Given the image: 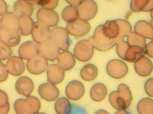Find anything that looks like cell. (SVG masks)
<instances>
[{
  "mask_svg": "<svg viewBox=\"0 0 153 114\" xmlns=\"http://www.w3.org/2000/svg\"><path fill=\"white\" fill-rule=\"evenodd\" d=\"M58 65L65 71L72 69L76 64L75 57L71 52L65 50L59 53L57 57Z\"/></svg>",
  "mask_w": 153,
  "mask_h": 114,
  "instance_id": "23",
  "label": "cell"
},
{
  "mask_svg": "<svg viewBox=\"0 0 153 114\" xmlns=\"http://www.w3.org/2000/svg\"><path fill=\"white\" fill-rule=\"evenodd\" d=\"M6 67L9 73L14 76H19L25 69V65L23 59L18 56H12L8 59Z\"/></svg>",
  "mask_w": 153,
  "mask_h": 114,
  "instance_id": "17",
  "label": "cell"
},
{
  "mask_svg": "<svg viewBox=\"0 0 153 114\" xmlns=\"http://www.w3.org/2000/svg\"><path fill=\"white\" fill-rule=\"evenodd\" d=\"M32 3H35L40 6L43 8L53 10L57 6L58 4V0H39L35 1H31Z\"/></svg>",
  "mask_w": 153,
  "mask_h": 114,
  "instance_id": "37",
  "label": "cell"
},
{
  "mask_svg": "<svg viewBox=\"0 0 153 114\" xmlns=\"http://www.w3.org/2000/svg\"><path fill=\"white\" fill-rule=\"evenodd\" d=\"M8 10V6L5 1L0 0V16H3L6 13Z\"/></svg>",
  "mask_w": 153,
  "mask_h": 114,
  "instance_id": "42",
  "label": "cell"
},
{
  "mask_svg": "<svg viewBox=\"0 0 153 114\" xmlns=\"http://www.w3.org/2000/svg\"><path fill=\"white\" fill-rule=\"evenodd\" d=\"M59 53V49L57 46L51 39L38 45V54L45 58L47 60L54 61L57 59Z\"/></svg>",
  "mask_w": 153,
  "mask_h": 114,
  "instance_id": "12",
  "label": "cell"
},
{
  "mask_svg": "<svg viewBox=\"0 0 153 114\" xmlns=\"http://www.w3.org/2000/svg\"><path fill=\"white\" fill-rule=\"evenodd\" d=\"M13 10L18 17L21 16H31L33 14V4L31 1L18 0L14 3Z\"/></svg>",
  "mask_w": 153,
  "mask_h": 114,
  "instance_id": "22",
  "label": "cell"
},
{
  "mask_svg": "<svg viewBox=\"0 0 153 114\" xmlns=\"http://www.w3.org/2000/svg\"><path fill=\"white\" fill-rule=\"evenodd\" d=\"M48 65L47 60L39 54L28 60L27 62L28 71L35 75L44 73L47 70Z\"/></svg>",
  "mask_w": 153,
  "mask_h": 114,
  "instance_id": "9",
  "label": "cell"
},
{
  "mask_svg": "<svg viewBox=\"0 0 153 114\" xmlns=\"http://www.w3.org/2000/svg\"><path fill=\"white\" fill-rule=\"evenodd\" d=\"M136 73L141 76H147L153 71V63L148 58L143 57L134 63Z\"/></svg>",
  "mask_w": 153,
  "mask_h": 114,
  "instance_id": "20",
  "label": "cell"
},
{
  "mask_svg": "<svg viewBox=\"0 0 153 114\" xmlns=\"http://www.w3.org/2000/svg\"><path fill=\"white\" fill-rule=\"evenodd\" d=\"M85 93V88L81 81L74 80L70 81L65 88V94L68 98L78 100L81 98Z\"/></svg>",
  "mask_w": 153,
  "mask_h": 114,
  "instance_id": "15",
  "label": "cell"
},
{
  "mask_svg": "<svg viewBox=\"0 0 153 114\" xmlns=\"http://www.w3.org/2000/svg\"><path fill=\"white\" fill-rule=\"evenodd\" d=\"M102 32L107 38L118 42L132 32V27L125 19L108 21L102 25Z\"/></svg>",
  "mask_w": 153,
  "mask_h": 114,
  "instance_id": "1",
  "label": "cell"
},
{
  "mask_svg": "<svg viewBox=\"0 0 153 114\" xmlns=\"http://www.w3.org/2000/svg\"><path fill=\"white\" fill-rule=\"evenodd\" d=\"M139 114H153V100L150 98H144L139 101L137 106Z\"/></svg>",
  "mask_w": 153,
  "mask_h": 114,
  "instance_id": "32",
  "label": "cell"
},
{
  "mask_svg": "<svg viewBox=\"0 0 153 114\" xmlns=\"http://www.w3.org/2000/svg\"><path fill=\"white\" fill-rule=\"evenodd\" d=\"M0 40L9 47H15L21 41V34L19 30L1 27Z\"/></svg>",
  "mask_w": 153,
  "mask_h": 114,
  "instance_id": "14",
  "label": "cell"
},
{
  "mask_svg": "<svg viewBox=\"0 0 153 114\" xmlns=\"http://www.w3.org/2000/svg\"><path fill=\"white\" fill-rule=\"evenodd\" d=\"M127 43L130 47L136 46L144 49L146 45V39L135 32H131L127 36Z\"/></svg>",
  "mask_w": 153,
  "mask_h": 114,
  "instance_id": "33",
  "label": "cell"
},
{
  "mask_svg": "<svg viewBox=\"0 0 153 114\" xmlns=\"http://www.w3.org/2000/svg\"><path fill=\"white\" fill-rule=\"evenodd\" d=\"M148 0H132L130 3L131 9L135 12L143 11Z\"/></svg>",
  "mask_w": 153,
  "mask_h": 114,
  "instance_id": "38",
  "label": "cell"
},
{
  "mask_svg": "<svg viewBox=\"0 0 153 114\" xmlns=\"http://www.w3.org/2000/svg\"><path fill=\"white\" fill-rule=\"evenodd\" d=\"M47 73L48 81L53 85L59 84L64 80L65 71L58 64L48 65Z\"/></svg>",
  "mask_w": 153,
  "mask_h": 114,
  "instance_id": "18",
  "label": "cell"
},
{
  "mask_svg": "<svg viewBox=\"0 0 153 114\" xmlns=\"http://www.w3.org/2000/svg\"><path fill=\"white\" fill-rule=\"evenodd\" d=\"M132 96L128 86L124 84L118 85L117 91L112 92L109 96L110 104L117 110H125L130 106Z\"/></svg>",
  "mask_w": 153,
  "mask_h": 114,
  "instance_id": "2",
  "label": "cell"
},
{
  "mask_svg": "<svg viewBox=\"0 0 153 114\" xmlns=\"http://www.w3.org/2000/svg\"><path fill=\"white\" fill-rule=\"evenodd\" d=\"M98 69L96 66L92 64H87L84 66L80 70V76L85 81H92L97 76Z\"/></svg>",
  "mask_w": 153,
  "mask_h": 114,
  "instance_id": "28",
  "label": "cell"
},
{
  "mask_svg": "<svg viewBox=\"0 0 153 114\" xmlns=\"http://www.w3.org/2000/svg\"><path fill=\"white\" fill-rule=\"evenodd\" d=\"M94 53V47L90 41L86 39L80 40L75 45L74 50V57L81 62L90 60Z\"/></svg>",
  "mask_w": 153,
  "mask_h": 114,
  "instance_id": "5",
  "label": "cell"
},
{
  "mask_svg": "<svg viewBox=\"0 0 153 114\" xmlns=\"http://www.w3.org/2000/svg\"><path fill=\"white\" fill-rule=\"evenodd\" d=\"M0 29H1V24H0Z\"/></svg>",
  "mask_w": 153,
  "mask_h": 114,
  "instance_id": "48",
  "label": "cell"
},
{
  "mask_svg": "<svg viewBox=\"0 0 153 114\" xmlns=\"http://www.w3.org/2000/svg\"><path fill=\"white\" fill-rule=\"evenodd\" d=\"M144 49L136 46L129 47L125 54V60L129 62L135 63L142 57H144Z\"/></svg>",
  "mask_w": 153,
  "mask_h": 114,
  "instance_id": "29",
  "label": "cell"
},
{
  "mask_svg": "<svg viewBox=\"0 0 153 114\" xmlns=\"http://www.w3.org/2000/svg\"><path fill=\"white\" fill-rule=\"evenodd\" d=\"M114 114H130L126 110H118L117 112L114 113Z\"/></svg>",
  "mask_w": 153,
  "mask_h": 114,
  "instance_id": "46",
  "label": "cell"
},
{
  "mask_svg": "<svg viewBox=\"0 0 153 114\" xmlns=\"http://www.w3.org/2000/svg\"><path fill=\"white\" fill-rule=\"evenodd\" d=\"M134 32L140 35L145 39L153 40V25L146 21H138L134 26Z\"/></svg>",
  "mask_w": 153,
  "mask_h": 114,
  "instance_id": "24",
  "label": "cell"
},
{
  "mask_svg": "<svg viewBox=\"0 0 153 114\" xmlns=\"http://www.w3.org/2000/svg\"><path fill=\"white\" fill-rule=\"evenodd\" d=\"M8 73L5 65L0 61V82L4 81L7 79Z\"/></svg>",
  "mask_w": 153,
  "mask_h": 114,
  "instance_id": "40",
  "label": "cell"
},
{
  "mask_svg": "<svg viewBox=\"0 0 153 114\" xmlns=\"http://www.w3.org/2000/svg\"><path fill=\"white\" fill-rule=\"evenodd\" d=\"M55 110L58 114H70L72 110L70 100L65 97L58 99L55 104Z\"/></svg>",
  "mask_w": 153,
  "mask_h": 114,
  "instance_id": "30",
  "label": "cell"
},
{
  "mask_svg": "<svg viewBox=\"0 0 153 114\" xmlns=\"http://www.w3.org/2000/svg\"><path fill=\"white\" fill-rule=\"evenodd\" d=\"M19 57L29 60L38 54V45L32 41H27L21 44L19 49Z\"/></svg>",
  "mask_w": 153,
  "mask_h": 114,
  "instance_id": "19",
  "label": "cell"
},
{
  "mask_svg": "<svg viewBox=\"0 0 153 114\" xmlns=\"http://www.w3.org/2000/svg\"><path fill=\"white\" fill-rule=\"evenodd\" d=\"M153 41L150 42L149 43L146 44L144 47V53L147 55L149 57H153Z\"/></svg>",
  "mask_w": 153,
  "mask_h": 114,
  "instance_id": "41",
  "label": "cell"
},
{
  "mask_svg": "<svg viewBox=\"0 0 153 114\" xmlns=\"http://www.w3.org/2000/svg\"><path fill=\"white\" fill-rule=\"evenodd\" d=\"M50 39L57 46L59 50L65 51L70 47L69 35L65 28L57 27L52 30Z\"/></svg>",
  "mask_w": 153,
  "mask_h": 114,
  "instance_id": "6",
  "label": "cell"
},
{
  "mask_svg": "<svg viewBox=\"0 0 153 114\" xmlns=\"http://www.w3.org/2000/svg\"><path fill=\"white\" fill-rule=\"evenodd\" d=\"M36 114H46L45 113H37Z\"/></svg>",
  "mask_w": 153,
  "mask_h": 114,
  "instance_id": "47",
  "label": "cell"
},
{
  "mask_svg": "<svg viewBox=\"0 0 153 114\" xmlns=\"http://www.w3.org/2000/svg\"><path fill=\"white\" fill-rule=\"evenodd\" d=\"M106 71L112 78L120 79L127 75L128 67L123 61L118 59H113L109 61L107 64Z\"/></svg>",
  "mask_w": 153,
  "mask_h": 114,
  "instance_id": "7",
  "label": "cell"
},
{
  "mask_svg": "<svg viewBox=\"0 0 153 114\" xmlns=\"http://www.w3.org/2000/svg\"><path fill=\"white\" fill-rule=\"evenodd\" d=\"M107 94V89L102 83H96L93 85L90 90V96L92 100L100 102L104 100Z\"/></svg>",
  "mask_w": 153,
  "mask_h": 114,
  "instance_id": "26",
  "label": "cell"
},
{
  "mask_svg": "<svg viewBox=\"0 0 153 114\" xmlns=\"http://www.w3.org/2000/svg\"><path fill=\"white\" fill-rule=\"evenodd\" d=\"M61 15L63 20L68 23H73L79 19L78 9L71 6H68L63 9Z\"/></svg>",
  "mask_w": 153,
  "mask_h": 114,
  "instance_id": "31",
  "label": "cell"
},
{
  "mask_svg": "<svg viewBox=\"0 0 153 114\" xmlns=\"http://www.w3.org/2000/svg\"><path fill=\"white\" fill-rule=\"evenodd\" d=\"M66 1L68 3L70 4V6L76 7V8L78 7L79 4L82 2L81 0H68Z\"/></svg>",
  "mask_w": 153,
  "mask_h": 114,
  "instance_id": "44",
  "label": "cell"
},
{
  "mask_svg": "<svg viewBox=\"0 0 153 114\" xmlns=\"http://www.w3.org/2000/svg\"><path fill=\"white\" fill-rule=\"evenodd\" d=\"M38 93L40 97L48 101H53L59 96V89L51 83H43L39 86Z\"/></svg>",
  "mask_w": 153,
  "mask_h": 114,
  "instance_id": "16",
  "label": "cell"
},
{
  "mask_svg": "<svg viewBox=\"0 0 153 114\" xmlns=\"http://www.w3.org/2000/svg\"><path fill=\"white\" fill-rule=\"evenodd\" d=\"M91 24L87 21L78 19L73 23H68L66 30L68 34L76 37L83 36L91 30Z\"/></svg>",
  "mask_w": 153,
  "mask_h": 114,
  "instance_id": "10",
  "label": "cell"
},
{
  "mask_svg": "<svg viewBox=\"0 0 153 114\" xmlns=\"http://www.w3.org/2000/svg\"><path fill=\"white\" fill-rule=\"evenodd\" d=\"M16 89L21 95L27 97L33 92L34 83L32 80L27 76H22L16 81Z\"/></svg>",
  "mask_w": 153,
  "mask_h": 114,
  "instance_id": "21",
  "label": "cell"
},
{
  "mask_svg": "<svg viewBox=\"0 0 153 114\" xmlns=\"http://www.w3.org/2000/svg\"><path fill=\"white\" fill-rule=\"evenodd\" d=\"M1 28L16 30L19 31V17L14 13L7 12L0 19Z\"/></svg>",
  "mask_w": 153,
  "mask_h": 114,
  "instance_id": "25",
  "label": "cell"
},
{
  "mask_svg": "<svg viewBox=\"0 0 153 114\" xmlns=\"http://www.w3.org/2000/svg\"><path fill=\"white\" fill-rule=\"evenodd\" d=\"M9 110L8 95L5 92L0 90V114H7Z\"/></svg>",
  "mask_w": 153,
  "mask_h": 114,
  "instance_id": "34",
  "label": "cell"
},
{
  "mask_svg": "<svg viewBox=\"0 0 153 114\" xmlns=\"http://www.w3.org/2000/svg\"><path fill=\"white\" fill-rule=\"evenodd\" d=\"M12 50L11 47L0 40V61L5 60L11 57Z\"/></svg>",
  "mask_w": 153,
  "mask_h": 114,
  "instance_id": "35",
  "label": "cell"
},
{
  "mask_svg": "<svg viewBox=\"0 0 153 114\" xmlns=\"http://www.w3.org/2000/svg\"><path fill=\"white\" fill-rule=\"evenodd\" d=\"M40 107L39 100L30 95L26 99H19L14 104V110L17 114H36Z\"/></svg>",
  "mask_w": 153,
  "mask_h": 114,
  "instance_id": "3",
  "label": "cell"
},
{
  "mask_svg": "<svg viewBox=\"0 0 153 114\" xmlns=\"http://www.w3.org/2000/svg\"><path fill=\"white\" fill-rule=\"evenodd\" d=\"M38 21L46 24L49 27H54L59 23V17L57 13L54 10L40 8L36 13Z\"/></svg>",
  "mask_w": 153,
  "mask_h": 114,
  "instance_id": "11",
  "label": "cell"
},
{
  "mask_svg": "<svg viewBox=\"0 0 153 114\" xmlns=\"http://www.w3.org/2000/svg\"><path fill=\"white\" fill-rule=\"evenodd\" d=\"M94 114H109V113L104 110H100L97 111Z\"/></svg>",
  "mask_w": 153,
  "mask_h": 114,
  "instance_id": "45",
  "label": "cell"
},
{
  "mask_svg": "<svg viewBox=\"0 0 153 114\" xmlns=\"http://www.w3.org/2000/svg\"><path fill=\"white\" fill-rule=\"evenodd\" d=\"M77 9L79 19L87 21L94 18L97 12V4L92 0L82 1Z\"/></svg>",
  "mask_w": 153,
  "mask_h": 114,
  "instance_id": "8",
  "label": "cell"
},
{
  "mask_svg": "<svg viewBox=\"0 0 153 114\" xmlns=\"http://www.w3.org/2000/svg\"><path fill=\"white\" fill-rule=\"evenodd\" d=\"M34 21L31 16H21L19 17V33L23 36L31 34L34 26Z\"/></svg>",
  "mask_w": 153,
  "mask_h": 114,
  "instance_id": "27",
  "label": "cell"
},
{
  "mask_svg": "<svg viewBox=\"0 0 153 114\" xmlns=\"http://www.w3.org/2000/svg\"><path fill=\"white\" fill-rule=\"evenodd\" d=\"M116 45L117 54L121 59L125 60L126 53L130 47L129 44H128L127 41L124 40H122L118 41Z\"/></svg>",
  "mask_w": 153,
  "mask_h": 114,
  "instance_id": "36",
  "label": "cell"
},
{
  "mask_svg": "<svg viewBox=\"0 0 153 114\" xmlns=\"http://www.w3.org/2000/svg\"><path fill=\"white\" fill-rule=\"evenodd\" d=\"M153 0H148V3L145 6L143 11L144 12H149L153 10Z\"/></svg>",
  "mask_w": 153,
  "mask_h": 114,
  "instance_id": "43",
  "label": "cell"
},
{
  "mask_svg": "<svg viewBox=\"0 0 153 114\" xmlns=\"http://www.w3.org/2000/svg\"><path fill=\"white\" fill-rule=\"evenodd\" d=\"M153 78H151L146 81L144 84V90L150 97L153 96Z\"/></svg>",
  "mask_w": 153,
  "mask_h": 114,
  "instance_id": "39",
  "label": "cell"
},
{
  "mask_svg": "<svg viewBox=\"0 0 153 114\" xmlns=\"http://www.w3.org/2000/svg\"><path fill=\"white\" fill-rule=\"evenodd\" d=\"M50 33L49 27L37 21L34 24L31 35L34 41L39 44L50 39Z\"/></svg>",
  "mask_w": 153,
  "mask_h": 114,
  "instance_id": "13",
  "label": "cell"
},
{
  "mask_svg": "<svg viewBox=\"0 0 153 114\" xmlns=\"http://www.w3.org/2000/svg\"><path fill=\"white\" fill-rule=\"evenodd\" d=\"M88 40L94 48L102 52L111 50L117 43L116 41L110 40L105 36L102 32V24L96 27L93 36L89 38Z\"/></svg>",
  "mask_w": 153,
  "mask_h": 114,
  "instance_id": "4",
  "label": "cell"
}]
</instances>
